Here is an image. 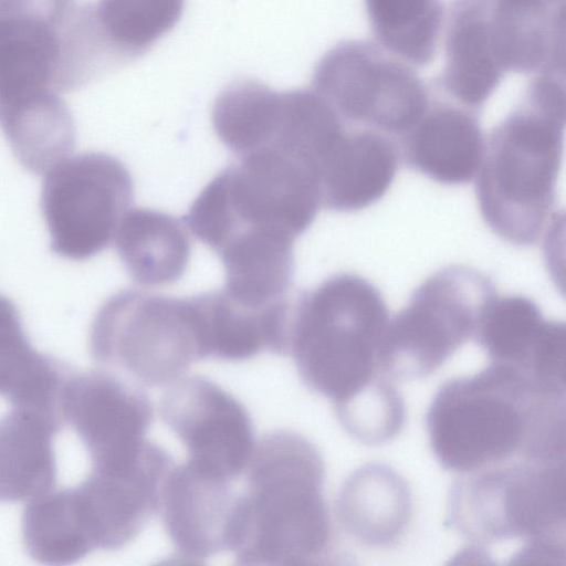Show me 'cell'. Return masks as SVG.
Segmentation results:
<instances>
[{
    "instance_id": "obj_1",
    "label": "cell",
    "mask_w": 566,
    "mask_h": 566,
    "mask_svg": "<svg viewBox=\"0 0 566 566\" xmlns=\"http://www.w3.org/2000/svg\"><path fill=\"white\" fill-rule=\"evenodd\" d=\"M431 451L447 471L515 461L565 460V386L509 365L444 381L426 415Z\"/></svg>"
},
{
    "instance_id": "obj_2",
    "label": "cell",
    "mask_w": 566,
    "mask_h": 566,
    "mask_svg": "<svg viewBox=\"0 0 566 566\" xmlns=\"http://www.w3.org/2000/svg\"><path fill=\"white\" fill-rule=\"evenodd\" d=\"M324 481V460L311 440L284 429L264 434L241 493L235 564L313 565L332 557Z\"/></svg>"
},
{
    "instance_id": "obj_3",
    "label": "cell",
    "mask_w": 566,
    "mask_h": 566,
    "mask_svg": "<svg viewBox=\"0 0 566 566\" xmlns=\"http://www.w3.org/2000/svg\"><path fill=\"white\" fill-rule=\"evenodd\" d=\"M564 127V75L544 73L485 143L475 192L484 222L501 239L526 247L543 233L556 197Z\"/></svg>"
},
{
    "instance_id": "obj_4",
    "label": "cell",
    "mask_w": 566,
    "mask_h": 566,
    "mask_svg": "<svg viewBox=\"0 0 566 566\" xmlns=\"http://www.w3.org/2000/svg\"><path fill=\"white\" fill-rule=\"evenodd\" d=\"M565 512V460H515L459 474L447 524L468 542L461 556L476 563L513 543L516 565H564Z\"/></svg>"
},
{
    "instance_id": "obj_5",
    "label": "cell",
    "mask_w": 566,
    "mask_h": 566,
    "mask_svg": "<svg viewBox=\"0 0 566 566\" xmlns=\"http://www.w3.org/2000/svg\"><path fill=\"white\" fill-rule=\"evenodd\" d=\"M388 321L374 284L335 274L290 301L286 355L308 390L338 405L382 373L378 353Z\"/></svg>"
},
{
    "instance_id": "obj_6",
    "label": "cell",
    "mask_w": 566,
    "mask_h": 566,
    "mask_svg": "<svg viewBox=\"0 0 566 566\" xmlns=\"http://www.w3.org/2000/svg\"><path fill=\"white\" fill-rule=\"evenodd\" d=\"M322 206L317 169L273 145L239 156L199 193L184 217L212 250L245 229L302 234Z\"/></svg>"
},
{
    "instance_id": "obj_7",
    "label": "cell",
    "mask_w": 566,
    "mask_h": 566,
    "mask_svg": "<svg viewBox=\"0 0 566 566\" xmlns=\"http://www.w3.org/2000/svg\"><path fill=\"white\" fill-rule=\"evenodd\" d=\"M90 352L101 370L138 387L174 384L200 359L191 297L117 292L93 319Z\"/></svg>"
},
{
    "instance_id": "obj_8",
    "label": "cell",
    "mask_w": 566,
    "mask_h": 566,
    "mask_svg": "<svg viewBox=\"0 0 566 566\" xmlns=\"http://www.w3.org/2000/svg\"><path fill=\"white\" fill-rule=\"evenodd\" d=\"M493 282L465 265L431 274L388 321L378 353L380 371L396 380L427 378L473 338L495 297Z\"/></svg>"
},
{
    "instance_id": "obj_9",
    "label": "cell",
    "mask_w": 566,
    "mask_h": 566,
    "mask_svg": "<svg viewBox=\"0 0 566 566\" xmlns=\"http://www.w3.org/2000/svg\"><path fill=\"white\" fill-rule=\"evenodd\" d=\"M125 165L104 153L65 157L42 182L41 210L52 251L82 261L106 249L133 202Z\"/></svg>"
},
{
    "instance_id": "obj_10",
    "label": "cell",
    "mask_w": 566,
    "mask_h": 566,
    "mask_svg": "<svg viewBox=\"0 0 566 566\" xmlns=\"http://www.w3.org/2000/svg\"><path fill=\"white\" fill-rule=\"evenodd\" d=\"M313 85L343 120L399 137L430 105L413 70L366 41H345L329 50L314 71Z\"/></svg>"
},
{
    "instance_id": "obj_11",
    "label": "cell",
    "mask_w": 566,
    "mask_h": 566,
    "mask_svg": "<svg viewBox=\"0 0 566 566\" xmlns=\"http://www.w3.org/2000/svg\"><path fill=\"white\" fill-rule=\"evenodd\" d=\"M76 0H0V107L70 91Z\"/></svg>"
},
{
    "instance_id": "obj_12",
    "label": "cell",
    "mask_w": 566,
    "mask_h": 566,
    "mask_svg": "<svg viewBox=\"0 0 566 566\" xmlns=\"http://www.w3.org/2000/svg\"><path fill=\"white\" fill-rule=\"evenodd\" d=\"M60 413L84 444L92 470L117 471L138 462L151 441L154 409L140 387L104 370L71 374Z\"/></svg>"
},
{
    "instance_id": "obj_13",
    "label": "cell",
    "mask_w": 566,
    "mask_h": 566,
    "mask_svg": "<svg viewBox=\"0 0 566 566\" xmlns=\"http://www.w3.org/2000/svg\"><path fill=\"white\" fill-rule=\"evenodd\" d=\"M159 411L186 447L189 463L230 481L248 468L255 449L250 415L214 381L180 378L163 395Z\"/></svg>"
},
{
    "instance_id": "obj_14",
    "label": "cell",
    "mask_w": 566,
    "mask_h": 566,
    "mask_svg": "<svg viewBox=\"0 0 566 566\" xmlns=\"http://www.w3.org/2000/svg\"><path fill=\"white\" fill-rule=\"evenodd\" d=\"M170 454L151 443L135 464L117 471L92 470L73 488L94 549L117 551L134 541L159 512Z\"/></svg>"
},
{
    "instance_id": "obj_15",
    "label": "cell",
    "mask_w": 566,
    "mask_h": 566,
    "mask_svg": "<svg viewBox=\"0 0 566 566\" xmlns=\"http://www.w3.org/2000/svg\"><path fill=\"white\" fill-rule=\"evenodd\" d=\"M241 494L231 481L186 461L172 467L161 492L160 514L175 555L187 563L231 551Z\"/></svg>"
},
{
    "instance_id": "obj_16",
    "label": "cell",
    "mask_w": 566,
    "mask_h": 566,
    "mask_svg": "<svg viewBox=\"0 0 566 566\" xmlns=\"http://www.w3.org/2000/svg\"><path fill=\"white\" fill-rule=\"evenodd\" d=\"M473 338L491 363L509 365L539 380L565 386V324L545 319L531 298L495 296Z\"/></svg>"
},
{
    "instance_id": "obj_17",
    "label": "cell",
    "mask_w": 566,
    "mask_h": 566,
    "mask_svg": "<svg viewBox=\"0 0 566 566\" xmlns=\"http://www.w3.org/2000/svg\"><path fill=\"white\" fill-rule=\"evenodd\" d=\"M200 359L245 360L269 350L286 355L290 301L249 306L223 290L191 297Z\"/></svg>"
},
{
    "instance_id": "obj_18",
    "label": "cell",
    "mask_w": 566,
    "mask_h": 566,
    "mask_svg": "<svg viewBox=\"0 0 566 566\" xmlns=\"http://www.w3.org/2000/svg\"><path fill=\"white\" fill-rule=\"evenodd\" d=\"M494 0H454L450 10L442 86L469 109L480 108L506 72L497 51Z\"/></svg>"
},
{
    "instance_id": "obj_19",
    "label": "cell",
    "mask_w": 566,
    "mask_h": 566,
    "mask_svg": "<svg viewBox=\"0 0 566 566\" xmlns=\"http://www.w3.org/2000/svg\"><path fill=\"white\" fill-rule=\"evenodd\" d=\"M406 164L443 185H462L478 172L485 140L476 116L465 107L438 104L401 137Z\"/></svg>"
},
{
    "instance_id": "obj_20",
    "label": "cell",
    "mask_w": 566,
    "mask_h": 566,
    "mask_svg": "<svg viewBox=\"0 0 566 566\" xmlns=\"http://www.w3.org/2000/svg\"><path fill=\"white\" fill-rule=\"evenodd\" d=\"M412 502L406 480L382 463H367L343 483L335 514L343 530L368 547L388 548L403 536Z\"/></svg>"
},
{
    "instance_id": "obj_21",
    "label": "cell",
    "mask_w": 566,
    "mask_h": 566,
    "mask_svg": "<svg viewBox=\"0 0 566 566\" xmlns=\"http://www.w3.org/2000/svg\"><path fill=\"white\" fill-rule=\"evenodd\" d=\"M398 160V148L384 133L346 129L321 170L322 205L349 212L375 203L390 188Z\"/></svg>"
},
{
    "instance_id": "obj_22",
    "label": "cell",
    "mask_w": 566,
    "mask_h": 566,
    "mask_svg": "<svg viewBox=\"0 0 566 566\" xmlns=\"http://www.w3.org/2000/svg\"><path fill=\"white\" fill-rule=\"evenodd\" d=\"M493 24L505 71L564 74L565 0H494Z\"/></svg>"
},
{
    "instance_id": "obj_23",
    "label": "cell",
    "mask_w": 566,
    "mask_h": 566,
    "mask_svg": "<svg viewBox=\"0 0 566 566\" xmlns=\"http://www.w3.org/2000/svg\"><path fill=\"white\" fill-rule=\"evenodd\" d=\"M62 423L56 413L15 407L0 417V502L30 501L52 489Z\"/></svg>"
},
{
    "instance_id": "obj_24",
    "label": "cell",
    "mask_w": 566,
    "mask_h": 566,
    "mask_svg": "<svg viewBox=\"0 0 566 566\" xmlns=\"http://www.w3.org/2000/svg\"><path fill=\"white\" fill-rule=\"evenodd\" d=\"M72 373L29 342L15 304L0 294V396L15 408L60 413Z\"/></svg>"
},
{
    "instance_id": "obj_25",
    "label": "cell",
    "mask_w": 566,
    "mask_h": 566,
    "mask_svg": "<svg viewBox=\"0 0 566 566\" xmlns=\"http://www.w3.org/2000/svg\"><path fill=\"white\" fill-rule=\"evenodd\" d=\"M294 239L274 232L245 231L216 252L226 272L223 291L249 306H266L285 297L294 272Z\"/></svg>"
},
{
    "instance_id": "obj_26",
    "label": "cell",
    "mask_w": 566,
    "mask_h": 566,
    "mask_svg": "<svg viewBox=\"0 0 566 566\" xmlns=\"http://www.w3.org/2000/svg\"><path fill=\"white\" fill-rule=\"evenodd\" d=\"M117 253L132 279L144 286L166 285L185 273L190 241L175 217L151 209H129L114 238Z\"/></svg>"
},
{
    "instance_id": "obj_27",
    "label": "cell",
    "mask_w": 566,
    "mask_h": 566,
    "mask_svg": "<svg viewBox=\"0 0 566 566\" xmlns=\"http://www.w3.org/2000/svg\"><path fill=\"white\" fill-rule=\"evenodd\" d=\"M0 128L19 163L44 174L75 145V124L59 92H48L0 108Z\"/></svg>"
},
{
    "instance_id": "obj_28",
    "label": "cell",
    "mask_w": 566,
    "mask_h": 566,
    "mask_svg": "<svg viewBox=\"0 0 566 566\" xmlns=\"http://www.w3.org/2000/svg\"><path fill=\"white\" fill-rule=\"evenodd\" d=\"M27 553L46 565H70L94 551L75 509L72 489L48 491L32 500L22 514Z\"/></svg>"
},
{
    "instance_id": "obj_29",
    "label": "cell",
    "mask_w": 566,
    "mask_h": 566,
    "mask_svg": "<svg viewBox=\"0 0 566 566\" xmlns=\"http://www.w3.org/2000/svg\"><path fill=\"white\" fill-rule=\"evenodd\" d=\"M280 93L252 80L232 83L216 98L212 125L219 139L242 156L264 146L272 137Z\"/></svg>"
},
{
    "instance_id": "obj_30",
    "label": "cell",
    "mask_w": 566,
    "mask_h": 566,
    "mask_svg": "<svg viewBox=\"0 0 566 566\" xmlns=\"http://www.w3.org/2000/svg\"><path fill=\"white\" fill-rule=\"evenodd\" d=\"M365 4L384 49L418 66L431 61L442 23L440 0H365Z\"/></svg>"
},
{
    "instance_id": "obj_31",
    "label": "cell",
    "mask_w": 566,
    "mask_h": 566,
    "mask_svg": "<svg viewBox=\"0 0 566 566\" xmlns=\"http://www.w3.org/2000/svg\"><path fill=\"white\" fill-rule=\"evenodd\" d=\"M92 9L111 52L129 54L172 29L181 15L184 0H98Z\"/></svg>"
},
{
    "instance_id": "obj_32",
    "label": "cell",
    "mask_w": 566,
    "mask_h": 566,
    "mask_svg": "<svg viewBox=\"0 0 566 566\" xmlns=\"http://www.w3.org/2000/svg\"><path fill=\"white\" fill-rule=\"evenodd\" d=\"M344 430L360 443L381 446L403 428L406 407L394 379L379 374L349 399L334 406Z\"/></svg>"
}]
</instances>
